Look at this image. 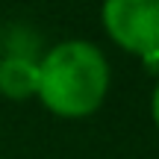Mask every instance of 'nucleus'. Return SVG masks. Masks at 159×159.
<instances>
[{"mask_svg":"<svg viewBox=\"0 0 159 159\" xmlns=\"http://www.w3.org/2000/svg\"><path fill=\"white\" fill-rule=\"evenodd\" d=\"M109 89V65L91 41H62L39 62V91L59 118H85L97 112Z\"/></svg>","mask_w":159,"mask_h":159,"instance_id":"f257e3e1","label":"nucleus"},{"mask_svg":"<svg viewBox=\"0 0 159 159\" xmlns=\"http://www.w3.org/2000/svg\"><path fill=\"white\" fill-rule=\"evenodd\" d=\"M103 27L124 50L150 56L159 50V0H103Z\"/></svg>","mask_w":159,"mask_h":159,"instance_id":"f03ea898","label":"nucleus"},{"mask_svg":"<svg viewBox=\"0 0 159 159\" xmlns=\"http://www.w3.org/2000/svg\"><path fill=\"white\" fill-rule=\"evenodd\" d=\"M39 91V62L30 56L0 59V94L12 100H27Z\"/></svg>","mask_w":159,"mask_h":159,"instance_id":"7ed1b4c3","label":"nucleus"},{"mask_svg":"<svg viewBox=\"0 0 159 159\" xmlns=\"http://www.w3.org/2000/svg\"><path fill=\"white\" fill-rule=\"evenodd\" d=\"M150 112H153V124L159 130V85L153 89V100H150Z\"/></svg>","mask_w":159,"mask_h":159,"instance_id":"20e7f679","label":"nucleus"}]
</instances>
